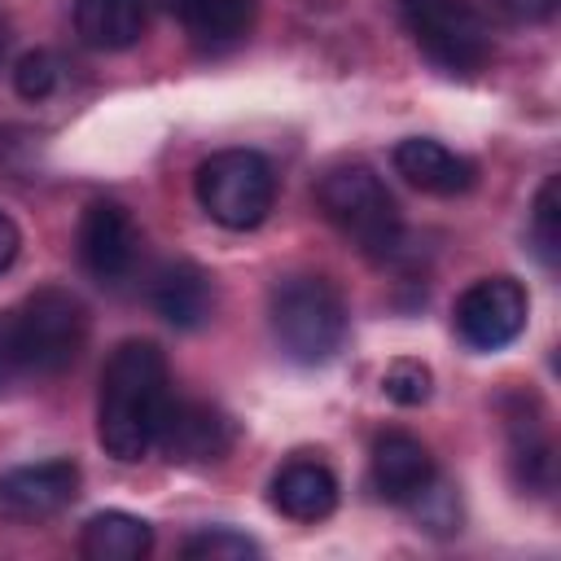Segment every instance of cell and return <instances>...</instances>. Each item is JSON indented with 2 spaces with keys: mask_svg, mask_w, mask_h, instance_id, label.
<instances>
[{
  "mask_svg": "<svg viewBox=\"0 0 561 561\" xmlns=\"http://www.w3.org/2000/svg\"><path fill=\"white\" fill-rule=\"evenodd\" d=\"M368 478H373V491L386 500V504H403L412 508L430 482L438 478V465L430 456V447L403 430H386L377 434L373 443V456H368Z\"/></svg>",
  "mask_w": 561,
  "mask_h": 561,
  "instance_id": "11",
  "label": "cell"
},
{
  "mask_svg": "<svg viewBox=\"0 0 561 561\" xmlns=\"http://www.w3.org/2000/svg\"><path fill=\"white\" fill-rule=\"evenodd\" d=\"M153 548V530L145 517H131L123 508H105L83 522L79 552L88 561H140Z\"/></svg>",
  "mask_w": 561,
  "mask_h": 561,
  "instance_id": "17",
  "label": "cell"
},
{
  "mask_svg": "<svg viewBox=\"0 0 561 561\" xmlns=\"http://www.w3.org/2000/svg\"><path fill=\"white\" fill-rule=\"evenodd\" d=\"M416 53L443 75H473L491 57V31L473 0H394Z\"/></svg>",
  "mask_w": 561,
  "mask_h": 561,
  "instance_id": "5",
  "label": "cell"
},
{
  "mask_svg": "<svg viewBox=\"0 0 561 561\" xmlns=\"http://www.w3.org/2000/svg\"><path fill=\"white\" fill-rule=\"evenodd\" d=\"M526 311H530V298H526L522 280H513V276H482V280H473L456 298L451 324H456V337L465 346H473V351H504L526 329Z\"/></svg>",
  "mask_w": 561,
  "mask_h": 561,
  "instance_id": "7",
  "label": "cell"
},
{
  "mask_svg": "<svg viewBox=\"0 0 561 561\" xmlns=\"http://www.w3.org/2000/svg\"><path fill=\"white\" fill-rule=\"evenodd\" d=\"M88 342V307L66 285H44L0 311V381L57 377Z\"/></svg>",
  "mask_w": 561,
  "mask_h": 561,
  "instance_id": "2",
  "label": "cell"
},
{
  "mask_svg": "<svg viewBox=\"0 0 561 561\" xmlns=\"http://www.w3.org/2000/svg\"><path fill=\"white\" fill-rule=\"evenodd\" d=\"M18 250H22V232H18L13 215H9V210H0V276H4L9 267H13Z\"/></svg>",
  "mask_w": 561,
  "mask_h": 561,
  "instance_id": "25",
  "label": "cell"
},
{
  "mask_svg": "<svg viewBox=\"0 0 561 561\" xmlns=\"http://www.w3.org/2000/svg\"><path fill=\"white\" fill-rule=\"evenodd\" d=\"M237 443V425L210 408V403H197V399H175L167 403V416L158 425V438L153 447L171 460V465H215L232 451Z\"/></svg>",
  "mask_w": 561,
  "mask_h": 561,
  "instance_id": "8",
  "label": "cell"
},
{
  "mask_svg": "<svg viewBox=\"0 0 561 561\" xmlns=\"http://www.w3.org/2000/svg\"><path fill=\"white\" fill-rule=\"evenodd\" d=\"M180 552L188 561H259L263 557V548L232 526H206V530L188 535Z\"/></svg>",
  "mask_w": 561,
  "mask_h": 561,
  "instance_id": "20",
  "label": "cell"
},
{
  "mask_svg": "<svg viewBox=\"0 0 561 561\" xmlns=\"http://www.w3.org/2000/svg\"><path fill=\"white\" fill-rule=\"evenodd\" d=\"M561 0H500V9L513 18V22H548L557 13Z\"/></svg>",
  "mask_w": 561,
  "mask_h": 561,
  "instance_id": "24",
  "label": "cell"
},
{
  "mask_svg": "<svg viewBox=\"0 0 561 561\" xmlns=\"http://www.w3.org/2000/svg\"><path fill=\"white\" fill-rule=\"evenodd\" d=\"M171 18L202 48H228L250 35L259 0H167Z\"/></svg>",
  "mask_w": 561,
  "mask_h": 561,
  "instance_id": "15",
  "label": "cell"
},
{
  "mask_svg": "<svg viewBox=\"0 0 561 561\" xmlns=\"http://www.w3.org/2000/svg\"><path fill=\"white\" fill-rule=\"evenodd\" d=\"M508 451H513V473L526 491H548L552 486V443L543 438L539 421L530 416H513L508 421Z\"/></svg>",
  "mask_w": 561,
  "mask_h": 561,
  "instance_id": "18",
  "label": "cell"
},
{
  "mask_svg": "<svg viewBox=\"0 0 561 561\" xmlns=\"http://www.w3.org/2000/svg\"><path fill=\"white\" fill-rule=\"evenodd\" d=\"M140 259V232L118 202H92L79 219V263L92 280L118 285Z\"/></svg>",
  "mask_w": 561,
  "mask_h": 561,
  "instance_id": "9",
  "label": "cell"
},
{
  "mask_svg": "<svg viewBox=\"0 0 561 561\" xmlns=\"http://www.w3.org/2000/svg\"><path fill=\"white\" fill-rule=\"evenodd\" d=\"M202 210L228 228V232H250L272 215L276 202V171L263 153L254 149H219L210 153L197 175H193Z\"/></svg>",
  "mask_w": 561,
  "mask_h": 561,
  "instance_id": "6",
  "label": "cell"
},
{
  "mask_svg": "<svg viewBox=\"0 0 561 561\" xmlns=\"http://www.w3.org/2000/svg\"><path fill=\"white\" fill-rule=\"evenodd\" d=\"M267 324H272L276 346L294 364L316 368V364H329L342 351L351 320H346V302L333 289V280L302 272V276H285V280L272 285Z\"/></svg>",
  "mask_w": 561,
  "mask_h": 561,
  "instance_id": "4",
  "label": "cell"
},
{
  "mask_svg": "<svg viewBox=\"0 0 561 561\" xmlns=\"http://www.w3.org/2000/svg\"><path fill=\"white\" fill-rule=\"evenodd\" d=\"M4 53H9V18L0 13V61H4Z\"/></svg>",
  "mask_w": 561,
  "mask_h": 561,
  "instance_id": "26",
  "label": "cell"
},
{
  "mask_svg": "<svg viewBox=\"0 0 561 561\" xmlns=\"http://www.w3.org/2000/svg\"><path fill=\"white\" fill-rule=\"evenodd\" d=\"M530 245L539 254L543 267H557V250H561V184L557 175H548L535 193L530 206Z\"/></svg>",
  "mask_w": 561,
  "mask_h": 561,
  "instance_id": "19",
  "label": "cell"
},
{
  "mask_svg": "<svg viewBox=\"0 0 561 561\" xmlns=\"http://www.w3.org/2000/svg\"><path fill=\"white\" fill-rule=\"evenodd\" d=\"M381 390L386 399H394L399 408H421L434 394V373L421 359H390V368L381 373Z\"/></svg>",
  "mask_w": 561,
  "mask_h": 561,
  "instance_id": "21",
  "label": "cell"
},
{
  "mask_svg": "<svg viewBox=\"0 0 561 561\" xmlns=\"http://www.w3.org/2000/svg\"><path fill=\"white\" fill-rule=\"evenodd\" d=\"M149 302H153V311H158L167 324H175V329H197V324H206L210 311H215V285H210V276H206L197 263L175 259V263L158 267L153 285H149Z\"/></svg>",
  "mask_w": 561,
  "mask_h": 561,
  "instance_id": "14",
  "label": "cell"
},
{
  "mask_svg": "<svg viewBox=\"0 0 561 561\" xmlns=\"http://www.w3.org/2000/svg\"><path fill=\"white\" fill-rule=\"evenodd\" d=\"M412 508H416V517L425 522V530H434V535H451V530H460V508H456V500L438 486V478L430 482V491H425Z\"/></svg>",
  "mask_w": 561,
  "mask_h": 561,
  "instance_id": "23",
  "label": "cell"
},
{
  "mask_svg": "<svg viewBox=\"0 0 561 561\" xmlns=\"http://www.w3.org/2000/svg\"><path fill=\"white\" fill-rule=\"evenodd\" d=\"M167 403H171V377L162 351L140 337L118 342L101 368V394H96V438L105 456L123 465L145 460L167 416Z\"/></svg>",
  "mask_w": 561,
  "mask_h": 561,
  "instance_id": "1",
  "label": "cell"
},
{
  "mask_svg": "<svg viewBox=\"0 0 561 561\" xmlns=\"http://www.w3.org/2000/svg\"><path fill=\"white\" fill-rule=\"evenodd\" d=\"M272 508L289 522H324L337 508V478L324 460L294 456L272 478Z\"/></svg>",
  "mask_w": 561,
  "mask_h": 561,
  "instance_id": "13",
  "label": "cell"
},
{
  "mask_svg": "<svg viewBox=\"0 0 561 561\" xmlns=\"http://www.w3.org/2000/svg\"><path fill=\"white\" fill-rule=\"evenodd\" d=\"M149 0H75V31L88 48L118 53L145 35Z\"/></svg>",
  "mask_w": 561,
  "mask_h": 561,
  "instance_id": "16",
  "label": "cell"
},
{
  "mask_svg": "<svg viewBox=\"0 0 561 561\" xmlns=\"http://www.w3.org/2000/svg\"><path fill=\"white\" fill-rule=\"evenodd\" d=\"M394 171L421 188V193H434V197H456V193H469L473 180H478V167L447 149L443 140H430V136H408L394 145Z\"/></svg>",
  "mask_w": 561,
  "mask_h": 561,
  "instance_id": "12",
  "label": "cell"
},
{
  "mask_svg": "<svg viewBox=\"0 0 561 561\" xmlns=\"http://www.w3.org/2000/svg\"><path fill=\"white\" fill-rule=\"evenodd\" d=\"M79 482H83V473L66 456L39 460V465H18V469L0 473V513L13 522L57 517L66 504H75Z\"/></svg>",
  "mask_w": 561,
  "mask_h": 561,
  "instance_id": "10",
  "label": "cell"
},
{
  "mask_svg": "<svg viewBox=\"0 0 561 561\" xmlns=\"http://www.w3.org/2000/svg\"><path fill=\"white\" fill-rule=\"evenodd\" d=\"M320 210L324 219L368 259H394L403 245V215L394 193L386 188V180L364 167V162H342L333 171H324L320 188Z\"/></svg>",
  "mask_w": 561,
  "mask_h": 561,
  "instance_id": "3",
  "label": "cell"
},
{
  "mask_svg": "<svg viewBox=\"0 0 561 561\" xmlns=\"http://www.w3.org/2000/svg\"><path fill=\"white\" fill-rule=\"evenodd\" d=\"M57 83H61V66H57V57L44 53V48L26 53V57L18 61V70H13V88H18L22 101H44V96L57 92Z\"/></svg>",
  "mask_w": 561,
  "mask_h": 561,
  "instance_id": "22",
  "label": "cell"
}]
</instances>
